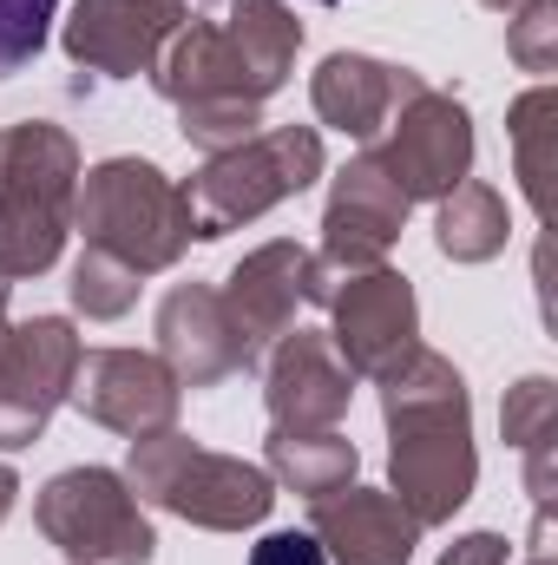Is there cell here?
I'll return each mask as SVG.
<instances>
[{
    "label": "cell",
    "instance_id": "obj_7",
    "mask_svg": "<svg viewBox=\"0 0 558 565\" xmlns=\"http://www.w3.org/2000/svg\"><path fill=\"white\" fill-rule=\"evenodd\" d=\"M368 158L395 178V191L408 204H440L453 184L473 178V119H466V106L453 93L420 79L388 113L382 139H368Z\"/></svg>",
    "mask_w": 558,
    "mask_h": 565
},
{
    "label": "cell",
    "instance_id": "obj_14",
    "mask_svg": "<svg viewBox=\"0 0 558 565\" xmlns=\"http://www.w3.org/2000/svg\"><path fill=\"white\" fill-rule=\"evenodd\" d=\"M348 402H355V375H348V362L335 355L329 335L289 329V335L270 342V362H264V408H270V427H289V434L342 427Z\"/></svg>",
    "mask_w": 558,
    "mask_h": 565
},
{
    "label": "cell",
    "instance_id": "obj_33",
    "mask_svg": "<svg viewBox=\"0 0 558 565\" xmlns=\"http://www.w3.org/2000/svg\"><path fill=\"white\" fill-rule=\"evenodd\" d=\"M315 7H335V0H315Z\"/></svg>",
    "mask_w": 558,
    "mask_h": 565
},
{
    "label": "cell",
    "instance_id": "obj_26",
    "mask_svg": "<svg viewBox=\"0 0 558 565\" xmlns=\"http://www.w3.org/2000/svg\"><path fill=\"white\" fill-rule=\"evenodd\" d=\"M53 13H60V0H0V79L26 73L46 53Z\"/></svg>",
    "mask_w": 558,
    "mask_h": 565
},
{
    "label": "cell",
    "instance_id": "obj_6",
    "mask_svg": "<svg viewBox=\"0 0 558 565\" xmlns=\"http://www.w3.org/2000/svg\"><path fill=\"white\" fill-rule=\"evenodd\" d=\"M33 520L66 565H151L158 533L119 467H66L40 487Z\"/></svg>",
    "mask_w": 558,
    "mask_h": 565
},
{
    "label": "cell",
    "instance_id": "obj_18",
    "mask_svg": "<svg viewBox=\"0 0 558 565\" xmlns=\"http://www.w3.org/2000/svg\"><path fill=\"white\" fill-rule=\"evenodd\" d=\"M257 86V99L282 93V79L296 73V53H302V20L282 7V0H230L224 20H217Z\"/></svg>",
    "mask_w": 558,
    "mask_h": 565
},
{
    "label": "cell",
    "instance_id": "obj_31",
    "mask_svg": "<svg viewBox=\"0 0 558 565\" xmlns=\"http://www.w3.org/2000/svg\"><path fill=\"white\" fill-rule=\"evenodd\" d=\"M486 13H513V7H526V0H480Z\"/></svg>",
    "mask_w": 558,
    "mask_h": 565
},
{
    "label": "cell",
    "instance_id": "obj_12",
    "mask_svg": "<svg viewBox=\"0 0 558 565\" xmlns=\"http://www.w3.org/2000/svg\"><path fill=\"white\" fill-rule=\"evenodd\" d=\"M191 20V0H73V20L60 26V46L73 66L106 79H139L158 66L171 33Z\"/></svg>",
    "mask_w": 558,
    "mask_h": 565
},
{
    "label": "cell",
    "instance_id": "obj_15",
    "mask_svg": "<svg viewBox=\"0 0 558 565\" xmlns=\"http://www.w3.org/2000/svg\"><path fill=\"white\" fill-rule=\"evenodd\" d=\"M309 533L329 565H408L420 546L415 513L388 487H335L309 500Z\"/></svg>",
    "mask_w": 558,
    "mask_h": 565
},
{
    "label": "cell",
    "instance_id": "obj_9",
    "mask_svg": "<svg viewBox=\"0 0 558 565\" xmlns=\"http://www.w3.org/2000/svg\"><path fill=\"white\" fill-rule=\"evenodd\" d=\"M408 211H415V204L395 191V178H388L368 151H355V158L335 171L329 204H322V250H309V296L329 277L388 264V250H395ZM309 296H302V302H309Z\"/></svg>",
    "mask_w": 558,
    "mask_h": 565
},
{
    "label": "cell",
    "instance_id": "obj_16",
    "mask_svg": "<svg viewBox=\"0 0 558 565\" xmlns=\"http://www.w3.org/2000/svg\"><path fill=\"white\" fill-rule=\"evenodd\" d=\"M420 86L415 66H388V60H375V53H329L322 66H315V79H309V106H315V119L322 126H335L342 139H382V126H388V113L408 99Z\"/></svg>",
    "mask_w": 558,
    "mask_h": 565
},
{
    "label": "cell",
    "instance_id": "obj_21",
    "mask_svg": "<svg viewBox=\"0 0 558 565\" xmlns=\"http://www.w3.org/2000/svg\"><path fill=\"white\" fill-rule=\"evenodd\" d=\"M433 244L447 264H493L506 244H513V217H506V198L480 178L453 184L440 198V217H433Z\"/></svg>",
    "mask_w": 558,
    "mask_h": 565
},
{
    "label": "cell",
    "instance_id": "obj_32",
    "mask_svg": "<svg viewBox=\"0 0 558 565\" xmlns=\"http://www.w3.org/2000/svg\"><path fill=\"white\" fill-rule=\"evenodd\" d=\"M526 565H552V559H546V553H533V559H526Z\"/></svg>",
    "mask_w": 558,
    "mask_h": 565
},
{
    "label": "cell",
    "instance_id": "obj_11",
    "mask_svg": "<svg viewBox=\"0 0 558 565\" xmlns=\"http://www.w3.org/2000/svg\"><path fill=\"white\" fill-rule=\"evenodd\" d=\"M66 402H73L86 422L139 440V434H158V427H178L184 388H178V375H171L158 355H144V349H86L79 369H73Z\"/></svg>",
    "mask_w": 558,
    "mask_h": 565
},
{
    "label": "cell",
    "instance_id": "obj_24",
    "mask_svg": "<svg viewBox=\"0 0 558 565\" xmlns=\"http://www.w3.org/2000/svg\"><path fill=\"white\" fill-rule=\"evenodd\" d=\"M178 132L197 151H230V145L264 132V106L250 99H204V106H178Z\"/></svg>",
    "mask_w": 558,
    "mask_h": 565
},
{
    "label": "cell",
    "instance_id": "obj_28",
    "mask_svg": "<svg viewBox=\"0 0 558 565\" xmlns=\"http://www.w3.org/2000/svg\"><path fill=\"white\" fill-rule=\"evenodd\" d=\"M506 559H513V540L506 533H460L440 553V565H506Z\"/></svg>",
    "mask_w": 558,
    "mask_h": 565
},
{
    "label": "cell",
    "instance_id": "obj_8",
    "mask_svg": "<svg viewBox=\"0 0 558 565\" xmlns=\"http://www.w3.org/2000/svg\"><path fill=\"white\" fill-rule=\"evenodd\" d=\"M309 302L329 309V342L335 355L348 362V375H368L382 382L408 349H420V302L415 282L388 264L375 270H348V277H329Z\"/></svg>",
    "mask_w": 558,
    "mask_h": 565
},
{
    "label": "cell",
    "instance_id": "obj_17",
    "mask_svg": "<svg viewBox=\"0 0 558 565\" xmlns=\"http://www.w3.org/2000/svg\"><path fill=\"white\" fill-rule=\"evenodd\" d=\"M224 309L237 322V335L250 342V355H264L277 335H289L296 322V302L309 296V250L296 237H277L264 250H250L230 277H224Z\"/></svg>",
    "mask_w": 558,
    "mask_h": 565
},
{
    "label": "cell",
    "instance_id": "obj_22",
    "mask_svg": "<svg viewBox=\"0 0 558 565\" xmlns=\"http://www.w3.org/2000/svg\"><path fill=\"white\" fill-rule=\"evenodd\" d=\"M139 289H144L139 270L119 264V257H106V250H79L73 282H66V296H73V309H79L86 322H119V316H132Z\"/></svg>",
    "mask_w": 558,
    "mask_h": 565
},
{
    "label": "cell",
    "instance_id": "obj_1",
    "mask_svg": "<svg viewBox=\"0 0 558 565\" xmlns=\"http://www.w3.org/2000/svg\"><path fill=\"white\" fill-rule=\"evenodd\" d=\"M382 422H388V493L415 513L420 533L447 526L480 480L466 375L433 349H408L382 375Z\"/></svg>",
    "mask_w": 558,
    "mask_h": 565
},
{
    "label": "cell",
    "instance_id": "obj_29",
    "mask_svg": "<svg viewBox=\"0 0 558 565\" xmlns=\"http://www.w3.org/2000/svg\"><path fill=\"white\" fill-rule=\"evenodd\" d=\"M13 507H20V473H13V467L0 460V526L13 520Z\"/></svg>",
    "mask_w": 558,
    "mask_h": 565
},
{
    "label": "cell",
    "instance_id": "obj_23",
    "mask_svg": "<svg viewBox=\"0 0 558 565\" xmlns=\"http://www.w3.org/2000/svg\"><path fill=\"white\" fill-rule=\"evenodd\" d=\"M500 434H506V447H519V454L558 440V382L552 375H526V382L506 388V402H500Z\"/></svg>",
    "mask_w": 558,
    "mask_h": 565
},
{
    "label": "cell",
    "instance_id": "obj_27",
    "mask_svg": "<svg viewBox=\"0 0 558 565\" xmlns=\"http://www.w3.org/2000/svg\"><path fill=\"white\" fill-rule=\"evenodd\" d=\"M250 565H329V553L315 546V533H264L250 546Z\"/></svg>",
    "mask_w": 558,
    "mask_h": 565
},
{
    "label": "cell",
    "instance_id": "obj_25",
    "mask_svg": "<svg viewBox=\"0 0 558 565\" xmlns=\"http://www.w3.org/2000/svg\"><path fill=\"white\" fill-rule=\"evenodd\" d=\"M506 53H513L519 73L552 79L558 73V0H526V7H513V20H506Z\"/></svg>",
    "mask_w": 558,
    "mask_h": 565
},
{
    "label": "cell",
    "instance_id": "obj_19",
    "mask_svg": "<svg viewBox=\"0 0 558 565\" xmlns=\"http://www.w3.org/2000/svg\"><path fill=\"white\" fill-rule=\"evenodd\" d=\"M506 145H513V178L533 204L539 224H552V164H558V93L552 79H539L533 93H519L506 106Z\"/></svg>",
    "mask_w": 558,
    "mask_h": 565
},
{
    "label": "cell",
    "instance_id": "obj_3",
    "mask_svg": "<svg viewBox=\"0 0 558 565\" xmlns=\"http://www.w3.org/2000/svg\"><path fill=\"white\" fill-rule=\"evenodd\" d=\"M126 487L139 493V507H164V513H178L184 526H204V533H250L277 507V480L257 460L211 454L184 427H158V434L132 440Z\"/></svg>",
    "mask_w": 558,
    "mask_h": 565
},
{
    "label": "cell",
    "instance_id": "obj_2",
    "mask_svg": "<svg viewBox=\"0 0 558 565\" xmlns=\"http://www.w3.org/2000/svg\"><path fill=\"white\" fill-rule=\"evenodd\" d=\"M79 145L53 119L0 126V277H46L73 237V191H79Z\"/></svg>",
    "mask_w": 558,
    "mask_h": 565
},
{
    "label": "cell",
    "instance_id": "obj_4",
    "mask_svg": "<svg viewBox=\"0 0 558 565\" xmlns=\"http://www.w3.org/2000/svg\"><path fill=\"white\" fill-rule=\"evenodd\" d=\"M73 231L86 237V250L158 277L191 250V204L184 184H171L151 158H99L93 171H79Z\"/></svg>",
    "mask_w": 558,
    "mask_h": 565
},
{
    "label": "cell",
    "instance_id": "obj_5",
    "mask_svg": "<svg viewBox=\"0 0 558 565\" xmlns=\"http://www.w3.org/2000/svg\"><path fill=\"white\" fill-rule=\"evenodd\" d=\"M322 171H329V151H322V132L315 126H270V132L230 145V151H211L191 171V184H184L191 237L197 244H217V237L270 217L277 204L302 198Z\"/></svg>",
    "mask_w": 558,
    "mask_h": 565
},
{
    "label": "cell",
    "instance_id": "obj_20",
    "mask_svg": "<svg viewBox=\"0 0 558 565\" xmlns=\"http://www.w3.org/2000/svg\"><path fill=\"white\" fill-rule=\"evenodd\" d=\"M264 473L289 487V493H335L362 473V454L342 427H315V434H289V427H270V447H264Z\"/></svg>",
    "mask_w": 558,
    "mask_h": 565
},
{
    "label": "cell",
    "instance_id": "obj_13",
    "mask_svg": "<svg viewBox=\"0 0 558 565\" xmlns=\"http://www.w3.org/2000/svg\"><path fill=\"white\" fill-rule=\"evenodd\" d=\"M158 362L178 375V388H217L244 369H257L250 342L237 335L224 296L211 282H178L158 302Z\"/></svg>",
    "mask_w": 558,
    "mask_h": 565
},
{
    "label": "cell",
    "instance_id": "obj_10",
    "mask_svg": "<svg viewBox=\"0 0 558 565\" xmlns=\"http://www.w3.org/2000/svg\"><path fill=\"white\" fill-rule=\"evenodd\" d=\"M79 355H86V342L66 316H26L7 329V349H0V454H20L46 434L53 408L73 388Z\"/></svg>",
    "mask_w": 558,
    "mask_h": 565
},
{
    "label": "cell",
    "instance_id": "obj_30",
    "mask_svg": "<svg viewBox=\"0 0 558 565\" xmlns=\"http://www.w3.org/2000/svg\"><path fill=\"white\" fill-rule=\"evenodd\" d=\"M7 302H13V282L0 277V349H7V329H13V322H7Z\"/></svg>",
    "mask_w": 558,
    "mask_h": 565
}]
</instances>
